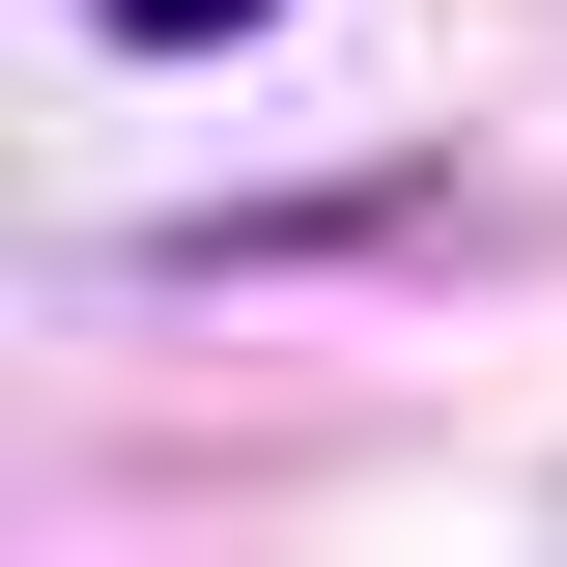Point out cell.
<instances>
[{"mask_svg":"<svg viewBox=\"0 0 567 567\" xmlns=\"http://www.w3.org/2000/svg\"><path fill=\"white\" fill-rule=\"evenodd\" d=\"M85 29H142V58H227V29H256V0H85Z\"/></svg>","mask_w":567,"mask_h":567,"instance_id":"6da1fadb","label":"cell"}]
</instances>
